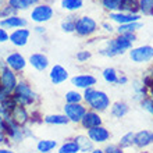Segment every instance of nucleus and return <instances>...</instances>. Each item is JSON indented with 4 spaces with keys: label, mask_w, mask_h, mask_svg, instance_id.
<instances>
[{
    "label": "nucleus",
    "mask_w": 153,
    "mask_h": 153,
    "mask_svg": "<svg viewBox=\"0 0 153 153\" xmlns=\"http://www.w3.org/2000/svg\"><path fill=\"white\" fill-rule=\"evenodd\" d=\"M88 59H91V53L86 52V50H82L76 54V60L79 63H84V61H88Z\"/></svg>",
    "instance_id": "e433bc0d"
},
{
    "label": "nucleus",
    "mask_w": 153,
    "mask_h": 153,
    "mask_svg": "<svg viewBox=\"0 0 153 153\" xmlns=\"http://www.w3.org/2000/svg\"><path fill=\"white\" fill-rule=\"evenodd\" d=\"M71 84L75 86V88L79 89H89L93 88V85H96V78L91 74H79V75H75L71 78Z\"/></svg>",
    "instance_id": "4468645a"
},
{
    "label": "nucleus",
    "mask_w": 153,
    "mask_h": 153,
    "mask_svg": "<svg viewBox=\"0 0 153 153\" xmlns=\"http://www.w3.org/2000/svg\"><path fill=\"white\" fill-rule=\"evenodd\" d=\"M91 153H105V152H103V149H96V148H95Z\"/></svg>",
    "instance_id": "49530a36"
},
{
    "label": "nucleus",
    "mask_w": 153,
    "mask_h": 153,
    "mask_svg": "<svg viewBox=\"0 0 153 153\" xmlns=\"http://www.w3.org/2000/svg\"><path fill=\"white\" fill-rule=\"evenodd\" d=\"M64 97H65V103H68V105H76V103H82L84 102V95L79 93L78 91H68Z\"/></svg>",
    "instance_id": "bb28decb"
},
{
    "label": "nucleus",
    "mask_w": 153,
    "mask_h": 153,
    "mask_svg": "<svg viewBox=\"0 0 153 153\" xmlns=\"http://www.w3.org/2000/svg\"><path fill=\"white\" fill-rule=\"evenodd\" d=\"M127 82H128V78H127L125 75L118 76V82H117V84H120V85H125Z\"/></svg>",
    "instance_id": "79ce46f5"
},
{
    "label": "nucleus",
    "mask_w": 153,
    "mask_h": 153,
    "mask_svg": "<svg viewBox=\"0 0 153 153\" xmlns=\"http://www.w3.org/2000/svg\"><path fill=\"white\" fill-rule=\"evenodd\" d=\"M29 64L38 71H45L49 67V60L42 53H33L29 57Z\"/></svg>",
    "instance_id": "6ab92c4d"
},
{
    "label": "nucleus",
    "mask_w": 153,
    "mask_h": 153,
    "mask_svg": "<svg viewBox=\"0 0 153 153\" xmlns=\"http://www.w3.org/2000/svg\"><path fill=\"white\" fill-rule=\"evenodd\" d=\"M103 28H106V31H109V32H111V31H113V27H111V25H109L107 22H105V24H103Z\"/></svg>",
    "instance_id": "37998d69"
},
{
    "label": "nucleus",
    "mask_w": 153,
    "mask_h": 153,
    "mask_svg": "<svg viewBox=\"0 0 153 153\" xmlns=\"http://www.w3.org/2000/svg\"><path fill=\"white\" fill-rule=\"evenodd\" d=\"M10 39V36H8V33L4 31V29L0 28V43H3V42H6V40Z\"/></svg>",
    "instance_id": "ea45409f"
},
{
    "label": "nucleus",
    "mask_w": 153,
    "mask_h": 153,
    "mask_svg": "<svg viewBox=\"0 0 153 153\" xmlns=\"http://www.w3.org/2000/svg\"><path fill=\"white\" fill-rule=\"evenodd\" d=\"M59 153H79V148L75 143L74 139L64 142L63 145L59 148Z\"/></svg>",
    "instance_id": "c85d7f7f"
},
{
    "label": "nucleus",
    "mask_w": 153,
    "mask_h": 153,
    "mask_svg": "<svg viewBox=\"0 0 153 153\" xmlns=\"http://www.w3.org/2000/svg\"><path fill=\"white\" fill-rule=\"evenodd\" d=\"M82 4H84L82 0H63L61 7L64 10H68V11H75V10H79L82 7Z\"/></svg>",
    "instance_id": "7c9ffc66"
},
{
    "label": "nucleus",
    "mask_w": 153,
    "mask_h": 153,
    "mask_svg": "<svg viewBox=\"0 0 153 153\" xmlns=\"http://www.w3.org/2000/svg\"><path fill=\"white\" fill-rule=\"evenodd\" d=\"M74 141H75V143L79 148V152L82 153H91L95 149V143L89 139L88 135H76L74 138Z\"/></svg>",
    "instance_id": "aec40b11"
},
{
    "label": "nucleus",
    "mask_w": 153,
    "mask_h": 153,
    "mask_svg": "<svg viewBox=\"0 0 153 153\" xmlns=\"http://www.w3.org/2000/svg\"><path fill=\"white\" fill-rule=\"evenodd\" d=\"M14 153H16V152H14Z\"/></svg>",
    "instance_id": "8fccbe9b"
},
{
    "label": "nucleus",
    "mask_w": 153,
    "mask_h": 153,
    "mask_svg": "<svg viewBox=\"0 0 153 153\" xmlns=\"http://www.w3.org/2000/svg\"><path fill=\"white\" fill-rule=\"evenodd\" d=\"M53 14L54 11L49 4H38L31 13V18L35 22H46V21L52 20Z\"/></svg>",
    "instance_id": "1a4fd4ad"
},
{
    "label": "nucleus",
    "mask_w": 153,
    "mask_h": 153,
    "mask_svg": "<svg viewBox=\"0 0 153 153\" xmlns=\"http://www.w3.org/2000/svg\"><path fill=\"white\" fill-rule=\"evenodd\" d=\"M103 79L107 84H117L118 82V74L113 67H107L103 70Z\"/></svg>",
    "instance_id": "cd10ccee"
},
{
    "label": "nucleus",
    "mask_w": 153,
    "mask_h": 153,
    "mask_svg": "<svg viewBox=\"0 0 153 153\" xmlns=\"http://www.w3.org/2000/svg\"><path fill=\"white\" fill-rule=\"evenodd\" d=\"M14 13H16V10L8 6V7H4L3 10L0 11V16H1V17H6V18H8V17H11Z\"/></svg>",
    "instance_id": "4c0bfd02"
},
{
    "label": "nucleus",
    "mask_w": 153,
    "mask_h": 153,
    "mask_svg": "<svg viewBox=\"0 0 153 153\" xmlns=\"http://www.w3.org/2000/svg\"><path fill=\"white\" fill-rule=\"evenodd\" d=\"M102 123H103V120H102L100 114L96 113V111H93V110H88V111L85 113L84 118L81 120L79 124L82 125V128L88 131V129H92V128H95V127L102 125Z\"/></svg>",
    "instance_id": "f8f14e48"
},
{
    "label": "nucleus",
    "mask_w": 153,
    "mask_h": 153,
    "mask_svg": "<svg viewBox=\"0 0 153 153\" xmlns=\"http://www.w3.org/2000/svg\"><path fill=\"white\" fill-rule=\"evenodd\" d=\"M36 32H39V33H43L45 32V28H42V27H36Z\"/></svg>",
    "instance_id": "a18cd8bd"
},
{
    "label": "nucleus",
    "mask_w": 153,
    "mask_h": 153,
    "mask_svg": "<svg viewBox=\"0 0 153 153\" xmlns=\"http://www.w3.org/2000/svg\"><path fill=\"white\" fill-rule=\"evenodd\" d=\"M129 57L134 63H148L153 59L152 46H139L129 52Z\"/></svg>",
    "instance_id": "6e6552de"
},
{
    "label": "nucleus",
    "mask_w": 153,
    "mask_h": 153,
    "mask_svg": "<svg viewBox=\"0 0 153 153\" xmlns=\"http://www.w3.org/2000/svg\"><path fill=\"white\" fill-rule=\"evenodd\" d=\"M0 3H3V0H0Z\"/></svg>",
    "instance_id": "09e8293b"
},
{
    "label": "nucleus",
    "mask_w": 153,
    "mask_h": 153,
    "mask_svg": "<svg viewBox=\"0 0 153 153\" xmlns=\"http://www.w3.org/2000/svg\"><path fill=\"white\" fill-rule=\"evenodd\" d=\"M1 143L8 145V138H7V135H6V132L0 129V145H1Z\"/></svg>",
    "instance_id": "a19ab883"
},
{
    "label": "nucleus",
    "mask_w": 153,
    "mask_h": 153,
    "mask_svg": "<svg viewBox=\"0 0 153 153\" xmlns=\"http://www.w3.org/2000/svg\"><path fill=\"white\" fill-rule=\"evenodd\" d=\"M152 14H153V13H152Z\"/></svg>",
    "instance_id": "3c124183"
},
{
    "label": "nucleus",
    "mask_w": 153,
    "mask_h": 153,
    "mask_svg": "<svg viewBox=\"0 0 153 153\" xmlns=\"http://www.w3.org/2000/svg\"><path fill=\"white\" fill-rule=\"evenodd\" d=\"M38 3L39 0H8V6L14 10H27L28 7Z\"/></svg>",
    "instance_id": "393cba45"
},
{
    "label": "nucleus",
    "mask_w": 153,
    "mask_h": 153,
    "mask_svg": "<svg viewBox=\"0 0 153 153\" xmlns=\"http://www.w3.org/2000/svg\"><path fill=\"white\" fill-rule=\"evenodd\" d=\"M141 17L139 14H127V13H111L110 14V20L116 21L120 25L131 24V22H138Z\"/></svg>",
    "instance_id": "a211bd4d"
},
{
    "label": "nucleus",
    "mask_w": 153,
    "mask_h": 153,
    "mask_svg": "<svg viewBox=\"0 0 153 153\" xmlns=\"http://www.w3.org/2000/svg\"><path fill=\"white\" fill-rule=\"evenodd\" d=\"M43 121L49 125H67L70 123L64 114H49L43 118Z\"/></svg>",
    "instance_id": "b1692460"
},
{
    "label": "nucleus",
    "mask_w": 153,
    "mask_h": 153,
    "mask_svg": "<svg viewBox=\"0 0 153 153\" xmlns=\"http://www.w3.org/2000/svg\"><path fill=\"white\" fill-rule=\"evenodd\" d=\"M11 96L14 99V102H16V105L24 106V107L32 106L38 99V95L32 91L31 85L28 82H25V81H21V82L17 84Z\"/></svg>",
    "instance_id": "7ed1b4c3"
},
{
    "label": "nucleus",
    "mask_w": 153,
    "mask_h": 153,
    "mask_svg": "<svg viewBox=\"0 0 153 153\" xmlns=\"http://www.w3.org/2000/svg\"><path fill=\"white\" fill-rule=\"evenodd\" d=\"M25 25H27V20L17 16H11L0 21V27H3V28H21Z\"/></svg>",
    "instance_id": "412c9836"
},
{
    "label": "nucleus",
    "mask_w": 153,
    "mask_h": 153,
    "mask_svg": "<svg viewBox=\"0 0 153 153\" xmlns=\"http://www.w3.org/2000/svg\"><path fill=\"white\" fill-rule=\"evenodd\" d=\"M134 40H135V35H134V33L120 35L117 39H113V40H110V42H107L105 48L100 50V53L103 56H109V57L117 56V54H123L125 50L131 49Z\"/></svg>",
    "instance_id": "f03ea898"
},
{
    "label": "nucleus",
    "mask_w": 153,
    "mask_h": 153,
    "mask_svg": "<svg viewBox=\"0 0 153 153\" xmlns=\"http://www.w3.org/2000/svg\"><path fill=\"white\" fill-rule=\"evenodd\" d=\"M96 28H97L96 21L93 18H91V17H81V18L76 20L75 31L81 36H88V35L95 32Z\"/></svg>",
    "instance_id": "0eeeda50"
},
{
    "label": "nucleus",
    "mask_w": 153,
    "mask_h": 153,
    "mask_svg": "<svg viewBox=\"0 0 153 153\" xmlns=\"http://www.w3.org/2000/svg\"><path fill=\"white\" fill-rule=\"evenodd\" d=\"M110 107H111V109H110V113H111L113 117H116V118H123V117H125L129 111V107L125 102H116V103H113Z\"/></svg>",
    "instance_id": "4be33fe9"
},
{
    "label": "nucleus",
    "mask_w": 153,
    "mask_h": 153,
    "mask_svg": "<svg viewBox=\"0 0 153 153\" xmlns=\"http://www.w3.org/2000/svg\"><path fill=\"white\" fill-rule=\"evenodd\" d=\"M63 110H64V116L68 118V121L75 123V124H79L81 120L84 118L85 113L88 111V107H86L84 103H76V105H68V103H65Z\"/></svg>",
    "instance_id": "39448f33"
},
{
    "label": "nucleus",
    "mask_w": 153,
    "mask_h": 153,
    "mask_svg": "<svg viewBox=\"0 0 153 153\" xmlns=\"http://www.w3.org/2000/svg\"><path fill=\"white\" fill-rule=\"evenodd\" d=\"M103 7L107 10H120V1L118 0H103Z\"/></svg>",
    "instance_id": "c9c22d12"
},
{
    "label": "nucleus",
    "mask_w": 153,
    "mask_h": 153,
    "mask_svg": "<svg viewBox=\"0 0 153 153\" xmlns=\"http://www.w3.org/2000/svg\"><path fill=\"white\" fill-rule=\"evenodd\" d=\"M75 25H76L75 17L70 16L61 22V28H63L64 32H73V31H75Z\"/></svg>",
    "instance_id": "473e14b6"
},
{
    "label": "nucleus",
    "mask_w": 153,
    "mask_h": 153,
    "mask_svg": "<svg viewBox=\"0 0 153 153\" xmlns=\"http://www.w3.org/2000/svg\"><path fill=\"white\" fill-rule=\"evenodd\" d=\"M113 153H124V152H123V149H120V148H118V149H117L116 152H113Z\"/></svg>",
    "instance_id": "de8ad7c7"
},
{
    "label": "nucleus",
    "mask_w": 153,
    "mask_h": 153,
    "mask_svg": "<svg viewBox=\"0 0 153 153\" xmlns=\"http://www.w3.org/2000/svg\"><path fill=\"white\" fill-rule=\"evenodd\" d=\"M148 93H149V89L146 88L143 84L141 82H135L134 84V99L135 100H143L145 97H148Z\"/></svg>",
    "instance_id": "a878e982"
},
{
    "label": "nucleus",
    "mask_w": 153,
    "mask_h": 153,
    "mask_svg": "<svg viewBox=\"0 0 153 153\" xmlns=\"http://www.w3.org/2000/svg\"><path fill=\"white\" fill-rule=\"evenodd\" d=\"M134 139H135V132H127L121 137L120 142H118V148L120 149H125L134 145Z\"/></svg>",
    "instance_id": "c756f323"
},
{
    "label": "nucleus",
    "mask_w": 153,
    "mask_h": 153,
    "mask_svg": "<svg viewBox=\"0 0 153 153\" xmlns=\"http://www.w3.org/2000/svg\"><path fill=\"white\" fill-rule=\"evenodd\" d=\"M142 27L141 22H131V24H124L118 27V32L120 35H124V33H134L137 29H139Z\"/></svg>",
    "instance_id": "2f4dec72"
},
{
    "label": "nucleus",
    "mask_w": 153,
    "mask_h": 153,
    "mask_svg": "<svg viewBox=\"0 0 153 153\" xmlns=\"http://www.w3.org/2000/svg\"><path fill=\"white\" fill-rule=\"evenodd\" d=\"M6 129H4V132L7 135V138L10 141H13L14 143H20L25 139V134H24V127H20V125H17L14 121L11 120V117L10 118H6Z\"/></svg>",
    "instance_id": "423d86ee"
},
{
    "label": "nucleus",
    "mask_w": 153,
    "mask_h": 153,
    "mask_svg": "<svg viewBox=\"0 0 153 153\" xmlns=\"http://www.w3.org/2000/svg\"><path fill=\"white\" fill-rule=\"evenodd\" d=\"M10 117H11V120L14 121L17 125H20V127H27V124L31 121V116H29L28 109L24 107V106H18V105L11 110Z\"/></svg>",
    "instance_id": "9b49d317"
},
{
    "label": "nucleus",
    "mask_w": 153,
    "mask_h": 153,
    "mask_svg": "<svg viewBox=\"0 0 153 153\" xmlns=\"http://www.w3.org/2000/svg\"><path fill=\"white\" fill-rule=\"evenodd\" d=\"M139 8L143 14H152L153 13V0H139Z\"/></svg>",
    "instance_id": "72a5a7b5"
},
{
    "label": "nucleus",
    "mask_w": 153,
    "mask_h": 153,
    "mask_svg": "<svg viewBox=\"0 0 153 153\" xmlns=\"http://www.w3.org/2000/svg\"><path fill=\"white\" fill-rule=\"evenodd\" d=\"M57 148V141L53 139H40L36 143V150L39 153H50Z\"/></svg>",
    "instance_id": "5701e85b"
},
{
    "label": "nucleus",
    "mask_w": 153,
    "mask_h": 153,
    "mask_svg": "<svg viewBox=\"0 0 153 153\" xmlns=\"http://www.w3.org/2000/svg\"><path fill=\"white\" fill-rule=\"evenodd\" d=\"M141 106H142V109L146 110L148 113H150L153 116V99L150 96L145 97L143 100H141Z\"/></svg>",
    "instance_id": "f704fd0d"
},
{
    "label": "nucleus",
    "mask_w": 153,
    "mask_h": 153,
    "mask_svg": "<svg viewBox=\"0 0 153 153\" xmlns=\"http://www.w3.org/2000/svg\"><path fill=\"white\" fill-rule=\"evenodd\" d=\"M0 153H14L13 150L7 149V148H0Z\"/></svg>",
    "instance_id": "c03bdc74"
},
{
    "label": "nucleus",
    "mask_w": 153,
    "mask_h": 153,
    "mask_svg": "<svg viewBox=\"0 0 153 153\" xmlns=\"http://www.w3.org/2000/svg\"><path fill=\"white\" fill-rule=\"evenodd\" d=\"M6 65L8 68H11L14 73H21L25 70L27 61H25L24 56H21L20 53H11L6 59Z\"/></svg>",
    "instance_id": "ddd939ff"
},
{
    "label": "nucleus",
    "mask_w": 153,
    "mask_h": 153,
    "mask_svg": "<svg viewBox=\"0 0 153 153\" xmlns=\"http://www.w3.org/2000/svg\"><path fill=\"white\" fill-rule=\"evenodd\" d=\"M17 84H18V79H17L16 73L11 68L6 67L4 70L0 71V86H1V91H4L8 95H13Z\"/></svg>",
    "instance_id": "20e7f679"
},
{
    "label": "nucleus",
    "mask_w": 153,
    "mask_h": 153,
    "mask_svg": "<svg viewBox=\"0 0 153 153\" xmlns=\"http://www.w3.org/2000/svg\"><path fill=\"white\" fill-rule=\"evenodd\" d=\"M84 102L89 107V110H93L96 113H103L110 107V97L103 91L95 88H89L84 91Z\"/></svg>",
    "instance_id": "f257e3e1"
},
{
    "label": "nucleus",
    "mask_w": 153,
    "mask_h": 153,
    "mask_svg": "<svg viewBox=\"0 0 153 153\" xmlns=\"http://www.w3.org/2000/svg\"><path fill=\"white\" fill-rule=\"evenodd\" d=\"M49 78H50L53 85H60L68 79V71L64 67H61L60 64H54L50 70Z\"/></svg>",
    "instance_id": "2eb2a0df"
},
{
    "label": "nucleus",
    "mask_w": 153,
    "mask_h": 153,
    "mask_svg": "<svg viewBox=\"0 0 153 153\" xmlns=\"http://www.w3.org/2000/svg\"><path fill=\"white\" fill-rule=\"evenodd\" d=\"M31 35L28 29H16L14 32L10 35V42H11L14 46H25L27 42H28V38Z\"/></svg>",
    "instance_id": "f3484780"
},
{
    "label": "nucleus",
    "mask_w": 153,
    "mask_h": 153,
    "mask_svg": "<svg viewBox=\"0 0 153 153\" xmlns=\"http://www.w3.org/2000/svg\"><path fill=\"white\" fill-rule=\"evenodd\" d=\"M117 149H118V145H113V143H110V145H106L105 146L103 152H105V153H113V152H116Z\"/></svg>",
    "instance_id": "58836bf2"
},
{
    "label": "nucleus",
    "mask_w": 153,
    "mask_h": 153,
    "mask_svg": "<svg viewBox=\"0 0 153 153\" xmlns=\"http://www.w3.org/2000/svg\"><path fill=\"white\" fill-rule=\"evenodd\" d=\"M88 138L93 143H107L111 138V134L106 127L99 125L92 129H88Z\"/></svg>",
    "instance_id": "9d476101"
},
{
    "label": "nucleus",
    "mask_w": 153,
    "mask_h": 153,
    "mask_svg": "<svg viewBox=\"0 0 153 153\" xmlns=\"http://www.w3.org/2000/svg\"><path fill=\"white\" fill-rule=\"evenodd\" d=\"M150 143H153V131L148 129H142L139 132L135 134V139H134V146L137 148H146Z\"/></svg>",
    "instance_id": "dca6fc26"
}]
</instances>
